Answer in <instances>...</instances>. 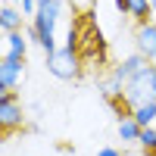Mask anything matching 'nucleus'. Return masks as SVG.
Listing matches in <instances>:
<instances>
[{
	"label": "nucleus",
	"instance_id": "1",
	"mask_svg": "<svg viewBox=\"0 0 156 156\" xmlns=\"http://www.w3.org/2000/svg\"><path fill=\"white\" fill-rule=\"evenodd\" d=\"M59 12H62V0H37V12L28 25V41H34L44 53H56V25H59Z\"/></svg>",
	"mask_w": 156,
	"mask_h": 156
},
{
	"label": "nucleus",
	"instance_id": "2",
	"mask_svg": "<svg viewBox=\"0 0 156 156\" xmlns=\"http://www.w3.org/2000/svg\"><path fill=\"white\" fill-rule=\"evenodd\" d=\"M125 103L128 106H144V103H156V66L147 62L131 81L125 84Z\"/></svg>",
	"mask_w": 156,
	"mask_h": 156
},
{
	"label": "nucleus",
	"instance_id": "3",
	"mask_svg": "<svg viewBox=\"0 0 156 156\" xmlns=\"http://www.w3.org/2000/svg\"><path fill=\"white\" fill-rule=\"evenodd\" d=\"M25 125V106L22 97L12 90V94H0V131L3 137H9L12 131H22Z\"/></svg>",
	"mask_w": 156,
	"mask_h": 156
},
{
	"label": "nucleus",
	"instance_id": "4",
	"mask_svg": "<svg viewBox=\"0 0 156 156\" xmlns=\"http://www.w3.org/2000/svg\"><path fill=\"white\" fill-rule=\"evenodd\" d=\"M47 72L62 78V81H75V78L81 75V56H78L75 50H69V47H59L56 53L47 56Z\"/></svg>",
	"mask_w": 156,
	"mask_h": 156
},
{
	"label": "nucleus",
	"instance_id": "5",
	"mask_svg": "<svg viewBox=\"0 0 156 156\" xmlns=\"http://www.w3.org/2000/svg\"><path fill=\"white\" fill-rule=\"evenodd\" d=\"M25 78V59L3 53L0 56V94H12Z\"/></svg>",
	"mask_w": 156,
	"mask_h": 156
},
{
	"label": "nucleus",
	"instance_id": "6",
	"mask_svg": "<svg viewBox=\"0 0 156 156\" xmlns=\"http://www.w3.org/2000/svg\"><path fill=\"white\" fill-rule=\"evenodd\" d=\"M134 53H140L147 62H156V22L134 25Z\"/></svg>",
	"mask_w": 156,
	"mask_h": 156
},
{
	"label": "nucleus",
	"instance_id": "7",
	"mask_svg": "<svg viewBox=\"0 0 156 156\" xmlns=\"http://www.w3.org/2000/svg\"><path fill=\"white\" fill-rule=\"evenodd\" d=\"M144 66H147V59L140 56V53H131V56H125L122 62H115V66L109 69V78H112V81H119V84L125 87V84L131 81V78L144 69Z\"/></svg>",
	"mask_w": 156,
	"mask_h": 156
},
{
	"label": "nucleus",
	"instance_id": "8",
	"mask_svg": "<svg viewBox=\"0 0 156 156\" xmlns=\"http://www.w3.org/2000/svg\"><path fill=\"white\" fill-rule=\"evenodd\" d=\"M125 16H131L134 25H147L153 22V6H150V0H125Z\"/></svg>",
	"mask_w": 156,
	"mask_h": 156
},
{
	"label": "nucleus",
	"instance_id": "9",
	"mask_svg": "<svg viewBox=\"0 0 156 156\" xmlns=\"http://www.w3.org/2000/svg\"><path fill=\"white\" fill-rule=\"evenodd\" d=\"M0 28H3V34L22 31V9H16L12 3H3L0 6Z\"/></svg>",
	"mask_w": 156,
	"mask_h": 156
},
{
	"label": "nucleus",
	"instance_id": "10",
	"mask_svg": "<svg viewBox=\"0 0 156 156\" xmlns=\"http://www.w3.org/2000/svg\"><path fill=\"white\" fill-rule=\"evenodd\" d=\"M6 37V50H3V53H9V56H19V59H25V56H28V34H25V31H12V34H3Z\"/></svg>",
	"mask_w": 156,
	"mask_h": 156
},
{
	"label": "nucleus",
	"instance_id": "11",
	"mask_svg": "<svg viewBox=\"0 0 156 156\" xmlns=\"http://www.w3.org/2000/svg\"><path fill=\"white\" fill-rule=\"evenodd\" d=\"M131 119H134L140 128H156V103L134 106V109H131Z\"/></svg>",
	"mask_w": 156,
	"mask_h": 156
},
{
	"label": "nucleus",
	"instance_id": "12",
	"mask_svg": "<svg viewBox=\"0 0 156 156\" xmlns=\"http://www.w3.org/2000/svg\"><path fill=\"white\" fill-rule=\"evenodd\" d=\"M115 131H119V137H122V140H134V144H137L144 128H140V125L131 119V115H128V119H119V128H115Z\"/></svg>",
	"mask_w": 156,
	"mask_h": 156
},
{
	"label": "nucleus",
	"instance_id": "13",
	"mask_svg": "<svg viewBox=\"0 0 156 156\" xmlns=\"http://www.w3.org/2000/svg\"><path fill=\"white\" fill-rule=\"evenodd\" d=\"M140 147H144L147 153H153V147H156V128H144L140 131V140H137Z\"/></svg>",
	"mask_w": 156,
	"mask_h": 156
},
{
	"label": "nucleus",
	"instance_id": "14",
	"mask_svg": "<svg viewBox=\"0 0 156 156\" xmlns=\"http://www.w3.org/2000/svg\"><path fill=\"white\" fill-rule=\"evenodd\" d=\"M19 9H22V16H31V19H34V12H37V0H22Z\"/></svg>",
	"mask_w": 156,
	"mask_h": 156
},
{
	"label": "nucleus",
	"instance_id": "15",
	"mask_svg": "<svg viewBox=\"0 0 156 156\" xmlns=\"http://www.w3.org/2000/svg\"><path fill=\"white\" fill-rule=\"evenodd\" d=\"M97 156H122V153H119V150H115V147H103V150H100Z\"/></svg>",
	"mask_w": 156,
	"mask_h": 156
},
{
	"label": "nucleus",
	"instance_id": "16",
	"mask_svg": "<svg viewBox=\"0 0 156 156\" xmlns=\"http://www.w3.org/2000/svg\"><path fill=\"white\" fill-rule=\"evenodd\" d=\"M150 6H153V12H156V0H150Z\"/></svg>",
	"mask_w": 156,
	"mask_h": 156
},
{
	"label": "nucleus",
	"instance_id": "17",
	"mask_svg": "<svg viewBox=\"0 0 156 156\" xmlns=\"http://www.w3.org/2000/svg\"><path fill=\"white\" fill-rule=\"evenodd\" d=\"M6 3H22V0H6Z\"/></svg>",
	"mask_w": 156,
	"mask_h": 156
}]
</instances>
